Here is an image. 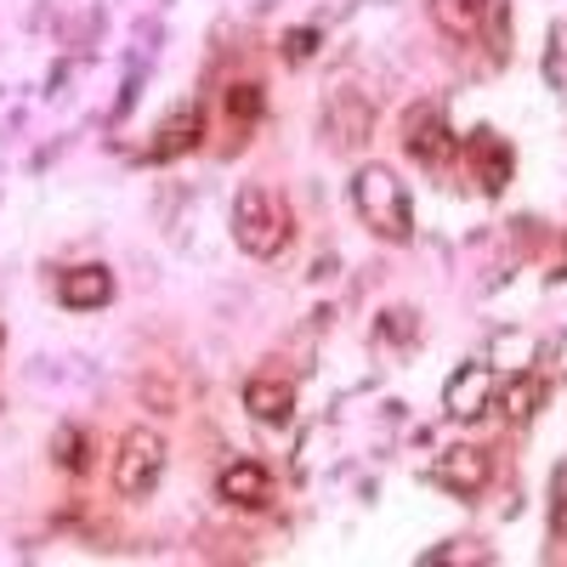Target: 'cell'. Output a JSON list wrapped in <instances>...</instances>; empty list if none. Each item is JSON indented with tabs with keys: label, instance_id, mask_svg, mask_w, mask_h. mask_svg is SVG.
<instances>
[{
	"label": "cell",
	"instance_id": "1",
	"mask_svg": "<svg viewBox=\"0 0 567 567\" xmlns=\"http://www.w3.org/2000/svg\"><path fill=\"white\" fill-rule=\"evenodd\" d=\"M352 205L363 216L369 233H381L386 245H403L414 233V210H409V187L398 182L392 165H358L352 176Z\"/></svg>",
	"mask_w": 567,
	"mask_h": 567
},
{
	"label": "cell",
	"instance_id": "2",
	"mask_svg": "<svg viewBox=\"0 0 567 567\" xmlns=\"http://www.w3.org/2000/svg\"><path fill=\"white\" fill-rule=\"evenodd\" d=\"M233 245L256 261H272L290 245V210H284L267 187H245V194L233 199Z\"/></svg>",
	"mask_w": 567,
	"mask_h": 567
},
{
	"label": "cell",
	"instance_id": "3",
	"mask_svg": "<svg viewBox=\"0 0 567 567\" xmlns=\"http://www.w3.org/2000/svg\"><path fill=\"white\" fill-rule=\"evenodd\" d=\"M165 477V437L148 432V425H131L120 437V454H114V488L120 499H148Z\"/></svg>",
	"mask_w": 567,
	"mask_h": 567
},
{
	"label": "cell",
	"instance_id": "4",
	"mask_svg": "<svg viewBox=\"0 0 567 567\" xmlns=\"http://www.w3.org/2000/svg\"><path fill=\"white\" fill-rule=\"evenodd\" d=\"M403 148H409V159L425 165V171H449L454 154H460V136L443 125L437 109H409V120H403Z\"/></svg>",
	"mask_w": 567,
	"mask_h": 567
},
{
	"label": "cell",
	"instance_id": "5",
	"mask_svg": "<svg viewBox=\"0 0 567 567\" xmlns=\"http://www.w3.org/2000/svg\"><path fill=\"white\" fill-rule=\"evenodd\" d=\"M369 131H374V103L363 97L358 85H341L336 97H329V109H323V136L336 142V148H363Z\"/></svg>",
	"mask_w": 567,
	"mask_h": 567
},
{
	"label": "cell",
	"instance_id": "6",
	"mask_svg": "<svg viewBox=\"0 0 567 567\" xmlns=\"http://www.w3.org/2000/svg\"><path fill=\"white\" fill-rule=\"evenodd\" d=\"M488 477H494L488 449H471V443L443 449V454H437V465H432V483H437V488H449V494H460V499L483 494V488H488Z\"/></svg>",
	"mask_w": 567,
	"mask_h": 567
},
{
	"label": "cell",
	"instance_id": "7",
	"mask_svg": "<svg viewBox=\"0 0 567 567\" xmlns=\"http://www.w3.org/2000/svg\"><path fill=\"white\" fill-rule=\"evenodd\" d=\"M443 409H449V420H483L494 409V369L488 363L454 369L449 386H443Z\"/></svg>",
	"mask_w": 567,
	"mask_h": 567
},
{
	"label": "cell",
	"instance_id": "8",
	"mask_svg": "<svg viewBox=\"0 0 567 567\" xmlns=\"http://www.w3.org/2000/svg\"><path fill=\"white\" fill-rule=\"evenodd\" d=\"M465 165H471V176L483 182V194H505V182H511V171H516V159H511V142L505 136H494V131H471L465 142Z\"/></svg>",
	"mask_w": 567,
	"mask_h": 567
},
{
	"label": "cell",
	"instance_id": "9",
	"mask_svg": "<svg viewBox=\"0 0 567 567\" xmlns=\"http://www.w3.org/2000/svg\"><path fill=\"white\" fill-rule=\"evenodd\" d=\"M216 499L233 505V511H267V505H272V477H267V465L233 460L221 477H216Z\"/></svg>",
	"mask_w": 567,
	"mask_h": 567
},
{
	"label": "cell",
	"instance_id": "10",
	"mask_svg": "<svg viewBox=\"0 0 567 567\" xmlns=\"http://www.w3.org/2000/svg\"><path fill=\"white\" fill-rule=\"evenodd\" d=\"M199 136H205V114H199V103H182V109H171V120H165L159 136L148 142V159L165 165V159L194 154V148H199Z\"/></svg>",
	"mask_w": 567,
	"mask_h": 567
},
{
	"label": "cell",
	"instance_id": "11",
	"mask_svg": "<svg viewBox=\"0 0 567 567\" xmlns=\"http://www.w3.org/2000/svg\"><path fill=\"white\" fill-rule=\"evenodd\" d=\"M58 301H63L69 312H97V307H109V301H114V272H109V267H69V272L58 278Z\"/></svg>",
	"mask_w": 567,
	"mask_h": 567
},
{
	"label": "cell",
	"instance_id": "12",
	"mask_svg": "<svg viewBox=\"0 0 567 567\" xmlns=\"http://www.w3.org/2000/svg\"><path fill=\"white\" fill-rule=\"evenodd\" d=\"M545 398H550V386H545V374H528V369H516L511 381L494 392V409L511 420V425H523V420H534L539 409H545Z\"/></svg>",
	"mask_w": 567,
	"mask_h": 567
},
{
	"label": "cell",
	"instance_id": "13",
	"mask_svg": "<svg viewBox=\"0 0 567 567\" xmlns=\"http://www.w3.org/2000/svg\"><path fill=\"white\" fill-rule=\"evenodd\" d=\"M245 409L261 425H290L296 420V386L272 381V374H256V381H245Z\"/></svg>",
	"mask_w": 567,
	"mask_h": 567
},
{
	"label": "cell",
	"instance_id": "14",
	"mask_svg": "<svg viewBox=\"0 0 567 567\" xmlns=\"http://www.w3.org/2000/svg\"><path fill=\"white\" fill-rule=\"evenodd\" d=\"M483 567V561H494V550L488 545H477V539H454V545H443V550H425V567Z\"/></svg>",
	"mask_w": 567,
	"mask_h": 567
},
{
	"label": "cell",
	"instance_id": "15",
	"mask_svg": "<svg viewBox=\"0 0 567 567\" xmlns=\"http://www.w3.org/2000/svg\"><path fill=\"white\" fill-rule=\"evenodd\" d=\"M52 460H58L63 471H85V432H80V425H58Z\"/></svg>",
	"mask_w": 567,
	"mask_h": 567
},
{
	"label": "cell",
	"instance_id": "16",
	"mask_svg": "<svg viewBox=\"0 0 567 567\" xmlns=\"http://www.w3.org/2000/svg\"><path fill=\"white\" fill-rule=\"evenodd\" d=\"M432 12H437V23L454 34V40H465V34H477V18H471L460 0H432Z\"/></svg>",
	"mask_w": 567,
	"mask_h": 567
},
{
	"label": "cell",
	"instance_id": "17",
	"mask_svg": "<svg viewBox=\"0 0 567 567\" xmlns=\"http://www.w3.org/2000/svg\"><path fill=\"white\" fill-rule=\"evenodd\" d=\"M227 114L250 125V120L261 114V85H250V80H245V85H227Z\"/></svg>",
	"mask_w": 567,
	"mask_h": 567
},
{
	"label": "cell",
	"instance_id": "18",
	"mask_svg": "<svg viewBox=\"0 0 567 567\" xmlns=\"http://www.w3.org/2000/svg\"><path fill=\"white\" fill-rule=\"evenodd\" d=\"M381 336H386V341H398V347H409V341L420 336V318H414L409 307H392V312L381 318Z\"/></svg>",
	"mask_w": 567,
	"mask_h": 567
},
{
	"label": "cell",
	"instance_id": "19",
	"mask_svg": "<svg viewBox=\"0 0 567 567\" xmlns=\"http://www.w3.org/2000/svg\"><path fill=\"white\" fill-rule=\"evenodd\" d=\"M318 52V29H290L284 34V63H307Z\"/></svg>",
	"mask_w": 567,
	"mask_h": 567
},
{
	"label": "cell",
	"instance_id": "20",
	"mask_svg": "<svg viewBox=\"0 0 567 567\" xmlns=\"http://www.w3.org/2000/svg\"><path fill=\"white\" fill-rule=\"evenodd\" d=\"M550 528H556V539H567V465L556 471V483H550Z\"/></svg>",
	"mask_w": 567,
	"mask_h": 567
},
{
	"label": "cell",
	"instance_id": "21",
	"mask_svg": "<svg viewBox=\"0 0 567 567\" xmlns=\"http://www.w3.org/2000/svg\"><path fill=\"white\" fill-rule=\"evenodd\" d=\"M534 352H539L534 336H499V341H494V358H534ZM511 369H516V363H511Z\"/></svg>",
	"mask_w": 567,
	"mask_h": 567
},
{
	"label": "cell",
	"instance_id": "22",
	"mask_svg": "<svg viewBox=\"0 0 567 567\" xmlns=\"http://www.w3.org/2000/svg\"><path fill=\"white\" fill-rule=\"evenodd\" d=\"M460 7H465V12H471V18H477V23H483V12H488V7H494V0H460Z\"/></svg>",
	"mask_w": 567,
	"mask_h": 567
}]
</instances>
